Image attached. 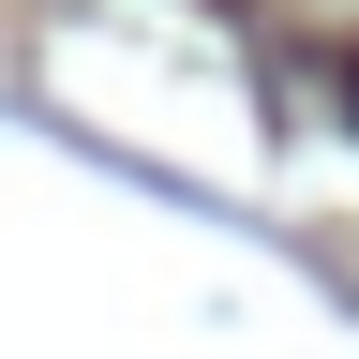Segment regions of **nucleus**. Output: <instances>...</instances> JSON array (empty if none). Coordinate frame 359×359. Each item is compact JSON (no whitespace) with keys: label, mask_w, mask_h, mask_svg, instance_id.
Instances as JSON below:
<instances>
[{"label":"nucleus","mask_w":359,"mask_h":359,"mask_svg":"<svg viewBox=\"0 0 359 359\" xmlns=\"http://www.w3.org/2000/svg\"><path fill=\"white\" fill-rule=\"evenodd\" d=\"M344 90H359V75H344Z\"/></svg>","instance_id":"f257e3e1"}]
</instances>
